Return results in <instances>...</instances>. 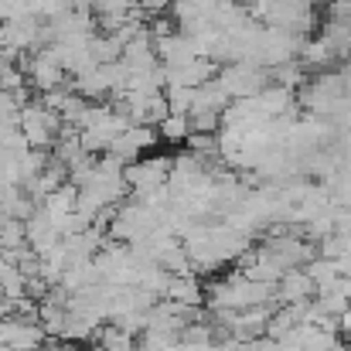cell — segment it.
I'll return each instance as SVG.
<instances>
[{
    "mask_svg": "<svg viewBox=\"0 0 351 351\" xmlns=\"http://www.w3.org/2000/svg\"><path fill=\"white\" fill-rule=\"evenodd\" d=\"M307 297H314V280L307 276L304 266L283 269V276L273 283V300H276V307H280V304H300V300H307Z\"/></svg>",
    "mask_w": 351,
    "mask_h": 351,
    "instance_id": "5b68a950",
    "label": "cell"
},
{
    "mask_svg": "<svg viewBox=\"0 0 351 351\" xmlns=\"http://www.w3.org/2000/svg\"><path fill=\"white\" fill-rule=\"evenodd\" d=\"M123 178L130 184L133 195H147V191H157L167 184L171 178V157L164 154H154V157H136L123 167Z\"/></svg>",
    "mask_w": 351,
    "mask_h": 351,
    "instance_id": "3957f363",
    "label": "cell"
},
{
    "mask_svg": "<svg viewBox=\"0 0 351 351\" xmlns=\"http://www.w3.org/2000/svg\"><path fill=\"white\" fill-rule=\"evenodd\" d=\"M219 86L226 89L229 99H249L256 96L266 82H269V72L263 65H249V62H229L219 69Z\"/></svg>",
    "mask_w": 351,
    "mask_h": 351,
    "instance_id": "7a4b0ae2",
    "label": "cell"
},
{
    "mask_svg": "<svg viewBox=\"0 0 351 351\" xmlns=\"http://www.w3.org/2000/svg\"><path fill=\"white\" fill-rule=\"evenodd\" d=\"M188 133H191L188 117H174V113H167V117L157 123V136L167 140V143H181V140H188Z\"/></svg>",
    "mask_w": 351,
    "mask_h": 351,
    "instance_id": "8992f818",
    "label": "cell"
},
{
    "mask_svg": "<svg viewBox=\"0 0 351 351\" xmlns=\"http://www.w3.org/2000/svg\"><path fill=\"white\" fill-rule=\"evenodd\" d=\"M338 335L351 345V307L345 311V314H338Z\"/></svg>",
    "mask_w": 351,
    "mask_h": 351,
    "instance_id": "52a82bcc",
    "label": "cell"
},
{
    "mask_svg": "<svg viewBox=\"0 0 351 351\" xmlns=\"http://www.w3.org/2000/svg\"><path fill=\"white\" fill-rule=\"evenodd\" d=\"M17 126H21V133H24V140H27L31 150H51L65 123H62V117L51 106H45L41 99H27L21 106Z\"/></svg>",
    "mask_w": 351,
    "mask_h": 351,
    "instance_id": "6da1fadb",
    "label": "cell"
},
{
    "mask_svg": "<svg viewBox=\"0 0 351 351\" xmlns=\"http://www.w3.org/2000/svg\"><path fill=\"white\" fill-rule=\"evenodd\" d=\"M317 7H321L317 0H273L263 24L297 31V34H311V27L317 24Z\"/></svg>",
    "mask_w": 351,
    "mask_h": 351,
    "instance_id": "277c9868",
    "label": "cell"
}]
</instances>
